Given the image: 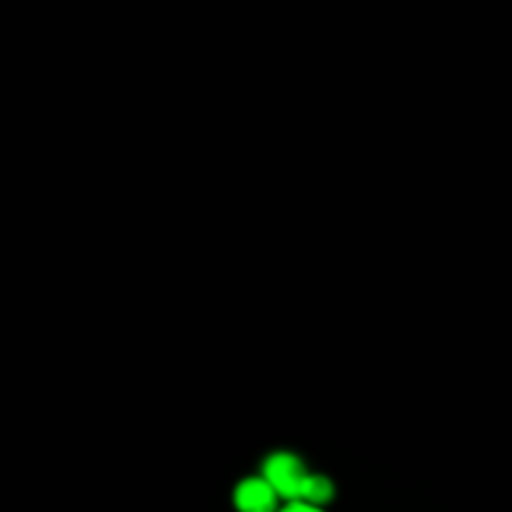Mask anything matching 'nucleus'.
I'll return each mask as SVG.
<instances>
[{
	"mask_svg": "<svg viewBox=\"0 0 512 512\" xmlns=\"http://www.w3.org/2000/svg\"><path fill=\"white\" fill-rule=\"evenodd\" d=\"M280 512H330V510H323V508H313V505H300V503H290V505H283Z\"/></svg>",
	"mask_w": 512,
	"mask_h": 512,
	"instance_id": "nucleus-3",
	"label": "nucleus"
},
{
	"mask_svg": "<svg viewBox=\"0 0 512 512\" xmlns=\"http://www.w3.org/2000/svg\"><path fill=\"white\" fill-rule=\"evenodd\" d=\"M230 503L235 512H280L285 505L273 485L260 473L240 478L230 493Z\"/></svg>",
	"mask_w": 512,
	"mask_h": 512,
	"instance_id": "nucleus-2",
	"label": "nucleus"
},
{
	"mask_svg": "<svg viewBox=\"0 0 512 512\" xmlns=\"http://www.w3.org/2000/svg\"><path fill=\"white\" fill-rule=\"evenodd\" d=\"M260 475L273 485L280 500L290 505L305 503V495H308L310 483H313L315 470H310L305 460L298 453H293V450H273L260 463Z\"/></svg>",
	"mask_w": 512,
	"mask_h": 512,
	"instance_id": "nucleus-1",
	"label": "nucleus"
}]
</instances>
